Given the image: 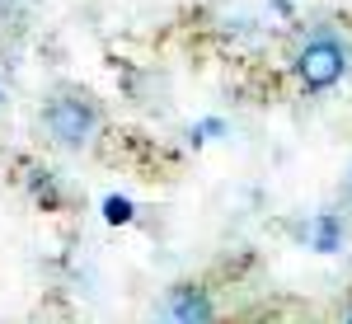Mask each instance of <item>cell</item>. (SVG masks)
<instances>
[{
  "instance_id": "cell-1",
  "label": "cell",
  "mask_w": 352,
  "mask_h": 324,
  "mask_svg": "<svg viewBox=\"0 0 352 324\" xmlns=\"http://www.w3.org/2000/svg\"><path fill=\"white\" fill-rule=\"evenodd\" d=\"M343 71H348V52H343V43H333L324 33L310 38L296 52V76H300V85H310V89H329Z\"/></svg>"
},
{
  "instance_id": "cell-2",
  "label": "cell",
  "mask_w": 352,
  "mask_h": 324,
  "mask_svg": "<svg viewBox=\"0 0 352 324\" xmlns=\"http://www.w3.org/2000/svg\"><path fill=\"white\" fill-rule=\"evenodd\" d=\"M47 127H52V136L61 146H85L89 132H94V113H89V104L61 94V99L47 104Z\"/></svg>"
},
{
  "instance_id": "cell-3",
  "label": "cell",
  "mask_w": 352,
  "mask_h": 324,
  "mask_svg": "<svg viewBox=\"0 0 352 324\" xmlns=\"http://www.w3.org/2000/svg\"><path fill=\"white\" fill-rule=\"evenodd\" d=\"M169 320L174 324H212V301L197 287H179L169 296Z\"/></svg>"
},
{
  "instance_id": "cell-4",
  "label": "cell",
  "mask_w": 352,
  "mask_h": 324,
  "mask_svg": "<svg viewBox=\"0 0 352 324\" xmlns=\"http://www.w3.org/2000/svg\"><path fill=\"white\" fill-rule=\"evenodd\" d=\"M315 249H338V221H333V216H320V221H315Z\"/></svg>"
},
{
  "instance_id": "cell-5",
  "label": "cell",
  "mask_w": 352,
  "mask_h": 324,
  "mask_svg": "<svg viewBox=\"0 0 352 324\" xmlns=\"http://www.w3.org/2000/svg\"><path fill=\"white\" fill-rule=\"evenodd\" d=\"M104 216H109L113 226H122V221H132V202L127 197H109L104 202Z\"/></svg>"
},
{
  "instance_id": "cell-6",
  "label": "cell",
  "mask_w": 352,
  "mask_h": 324,
  "mask_svg": "<svg viewBox=\"0 0 352 324\" xmlns=\"http://www.w3.org/2000/svg\"><path fill=\"white\" fill-rule=\"evenodd\" d=\"M348 324H352V315H348Z\"/></svg>"
}]
</instances>
